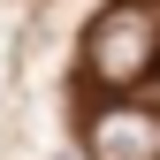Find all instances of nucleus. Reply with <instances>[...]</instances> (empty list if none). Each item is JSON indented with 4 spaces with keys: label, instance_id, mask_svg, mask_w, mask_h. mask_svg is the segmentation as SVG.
<instances>
[{
    "label": "nucleus",
    "instance_id": "f257e3e1",
    "mask_svg": "<svg viewBox=\"0 0 160 160\" xmlns=\"http://www.w3.org/2000/svg\"><path fill=\"white\" fill-rule=\"evenodd\" d=\"M160 69V0H107L84 31V76L107 92H137Z\"/></svg>",
    "mask_w": 160,
    "mask_h": 160
},
{
    "label": "nucleus",
    "instance_id": "f03ea898",
    "mask_svg": "<svg viewBox=\"0 0 160 160\" xmlns=\"http://www.w3.org/2000/svg\"><path fill=\"white\" fill-rule=\"evenodd\" d=\"M92 160H160V114L137 99H107L92 114Z\"/></svg>",
    "mask_w": 160,
    "mask_h": 160
}]
</instances>
